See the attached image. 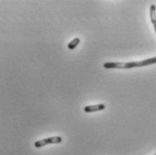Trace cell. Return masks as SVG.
Instances as JSON below:
<instances>
[{"mask_svg":"<svg viewBox=\"0 0 156 155\" xmlns=\"http://www.w3.org/2000/svg\"><path fill=\"white\" fill-rule=\"evenodd\" d=\"M62 138L61 136H53V137H49V138H45L43 140H39L37 142L34 143V147L36 148H41L44 147L47 144H51V143H62Z\"/></svg>","mask_w":156,"mask_h":155,"instance_id":"cell-2","label":"cell"},{"mask_svg":"<svg viewBox=\"0 0 156 155\" xmlns=\"http://www.w3.org/2000/svg\"><path fill=\"white\" fill-rule=\"evenodd\" d=\"M154 155H156V153H155V154H154Z\"/></svg>","mask_w":156,"mask_h":155,"instance_id":"cell-7","label":"cell"},{"mask_svg":"<svg viewBox=\"0 0 156 155\" xmlns=\"http://www.w3.org/2000/svg\"><path fill=\"white\" fill-rule=\"evenodd\" d=\"M106 106L104 104H98V105H93V106H87L84 107V111L86 113H92V112H98L105 109Z\"/></svg>","mask_w":156,"mask_h":155,"instance_id":"cell-3","label":"cell"},{"mask_svg":"<svg viewBox=\"0 0 156 155\" xmlns=\"http://www.w3.org/2000/svg\"><path fill=\"white\" fill-rule=\"evenodd\" d=\"M154 31H155L156 33V23H154Z\"/></svg>","mask_w":156,"mask_h":155,"instance_id":"cell-6","label":"cell"},{"mask_svg":"<svg viewBox=\"0 0 156 155\" xmlns=\"http://www.w3.org/2000/svg\"><path fill=\"white\" fill-rule=\"evenodd\" d=\"M150 18L153 24L156 23V6L154 5L150 6Z\"/></svg>","mask_w":156,"mask_h":155,"instance_id":"cell-4","label":"cell"},{"mask_svg":"<svg viewBox=\"0 0 156 155\" xmlns=\"http://www.w3.org/2000/svg\"><path fill=\"white\" fill-rule=\"evenodd\" d=\"M156 63V57L139 61V62H107L104 64L105 69H132L138 67L148 66Z\"/></svg>","mask_w":156,"mask_h":155,"instance_id":"cell-1","label":"cell"},{"mask_svg":"<svg viewBox=\"0 0 156 155\" xmlns=\"http://www.w3.org/2000/svg\"><path fill=\"white\" fill-rule=\"evenodd\" d=\"M80 42V40L79 38H74L71 42H69V44H68V48H69V50H73V49H75V48L79 45Z\"/></svg>","mask_w":156,"mask_h":155,"instance_id":"cell-5","label":"cell"}]
</instances>
